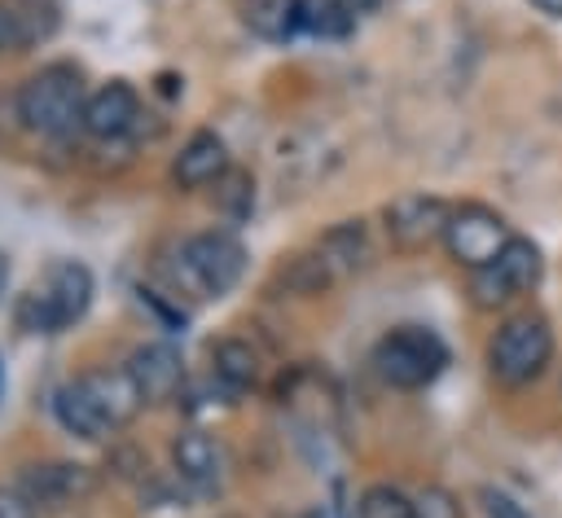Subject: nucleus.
Returning a JSON list of instances; mask_svg holds the SVG:
<instances>
[{
	"mask_svg": "<svg viewBox=\"0 0 562 518\" xmlns=\"http://www.w3.org/2000/svg\"><path fill=\"white\" fill-rule=\"evenodd\" d=\"M83 105H88L83 79L66 61L35 70L18 92V114L26 119V127H35L44 136H66V132L83 127Z\"/></svg>",
	"mask_w": 562,
	"mask_h": 518,
	"instance_id": "nucleus-1",
	"label": "nucleus"
},
{
	"mask_svg": "<svg viewBox=\"0 0 562 518\" xmlns=\"http://www.w3.org/2000/svg\"><path fill=\"white\" fill-rule=\"evenodd\" d=\"M549 360H553V329L540 312H518V316L501 320L487 342V369L505 386L536 382Z\"/></svg>",
	"mask_w": 562,
	"mask_h": 518,
	"instance_id": "nucleus-2",
	"label": "nucleus"
},
{
	"mask_svg": "<svg viewBox=\"0 0 562 518\" xmlns=\"http://www.w3.org/2000/svg\"><path fill=\"white\" fill-rule=\"evenodd\" d=\"M373 364H378V373H382L391 386L417 391V386H426V382H435V378L443 373L448 347H443V338H439L435 329L400 325V329H391V334L378 342Z\"/></svg>",
	"mask_w": 562,
	"mask_h": 518,
	"instance_id": "nucleus-3",
	"label": "nucleus"
},
{
	"mask_svg": "<svg viewBox=\"0 0 562 518\" xmlns=\"http://www.w3.org/2000/svg\"><path fill=\"white\" fill-rule=\"evenodd\" d=\"M509 224L492 211V206H479V202H465V206H452L448 215V228H443V246L448 255L461 263V268H487L501 259V250L509 246Z\"/></svg>",
	"mask_w": 562,
	"mask_h": 518,
	"instance_id": "nucleus-4",
	"label": "nucleus"
},
{
	"mask_svg": "<svg viewBox=\"0 0 562 518\" xmlns=\"http://www.w3.org/2000/svg\"><path fill=\"white\" fill-rule=\"evenodd\" d=\"M246 268V250L233 233H198L180 246V272L202 294H224L237 285Z\"/></svg>",
	"mask_w": 562,
	"mask_h": 518,
	"instance_id": "nucleus-5",
	"label": "nucleus"
},
{
	"mask_svg": "<svg viewBox=\"0 0 562 518\" xmlns=\"http://www.w3.org/2000/svg\"><path fill=\"white\" fill-rule=\"evenodd\" d=\"M448 215H452V206L443 198H435V193H404V198H395L382 211V224H386V237L400 250H422L435 237H443Z\"/></svg>",
	"mask_w": 562,
	"mask_h": 518,
	"instance_id": "nucleus-6",
	"label": "nucleus"
},
{
	"mask_svg": "<svg viewBox=\"0 0 562 518\" xmlns=\"http://www.w3.org/2000/svg\"><path fill=\"white\" fill-rule=\"evenodd\" d=\"M18 487L35 505H66V500L92 492V474H88V465H75V461H35V465L18 470Z\"/></svg>",
	"mask_w": 562,
	"mask_h": 518,
	"instance_id": "nucleus-7",
	"label": "nucleus"
},
{
	"mask_svg": "<svg viewBox=\"0 0 562 518\" xmlns=\"http://www.w3.org/2000/svg\"><path fill=\"white\" fill-rule=\"evenodd\" d=\"M140 119V101L132 92V83L114 79L105 88H97L83 105V132L97 136V140H114V136H127Z\"/></svg>",
	"mask_w": 562,
	"mask_h": 518,
	"instance_id": "nucleus-8",
	"label": "nucleus"
},
{
	"mask_svg": "<svg viewBox=\"0 0 562 518\" xmlns=\"http://www.w3.org/2000/svg\"><path fill=\"white\" fill-rule=\"evenodd\" d=\"M127 373H132V382H136V391H140L145 404L171 399V395L180 391V382H184V364H180V356H176L167 342H145V347H136L132 360H127Z\"/></svg>",
	"mask_w": 562,
	"mask_h": 518,
	"instance_id": "nucleus-9",
	"label": "nucleus"
},
{
	"mask_svg": "<svg viewBox=\"0 0 562 518\" xmlns=\"http://www.w3.org/2000/svg\"><path fill=\"white\" fill-rule=\"evenodd\" d=\"M35 290H40L44 303L53 307L57 325H70V320H79V316L88 312V303H92V272H88L83 263H75V259H61V263H53V268L44 272V281H40Z\"/></svg>",
	"mask_w": 562,
	"mask_h": 518,
	"instance_id": "nucleus-10",
	"label": "nucleus"
},
{
	"mask_svg": "<svg viewBox=\"0 0 562 518\" xmlns=\"http://www.w3.org/2000/svg\"><path fill=\"white\" fill-rule=\"evenodd\" d=\"M224 171H228V145H224L215 132H193V136L184 140V149L176 154V162H171V180H176L180 189L215 184Z\"/></svg>",
	"mask_w": 562,
	"mask_h": 518,
	"instance_id": "nucleus-11",
	"label": "nucleus"
},
{
	"mask_svg": "<svg viewBox=\"0 0 562 518\" xmlns=\"http://www.w3.org/2000/svg\"><path fill=\"white\" fill-rule=\"evenodd\" d=\"M316 255H321V263L329 268L334 281H347L369 263V228L360 219H342L316 241Z\"/></svg>",
	"mask_w": 562,
	"mask_h": 518,
	"instance_id": "nucleus-12",
	"label": "nucleus"
},
{
	"mask_svg": "<svg viewBox=\"0 0 562 518\" xmlns=\"http://www.w3.org/2000/svg\"><path fill=\"white\" fill-rule=\"evenodd\" d=\"M79 382L88 386V395L97 399V408L110 417V426L132 421V417H136V408L145 404L127 369H92V373H83Z\"/></svg>",
	"mask_w": 562,
	"mask_h": 518,
	"instance_id": "nucleus-13",
	"label": "nucleus"
},
{
	"mask_svg": "<svg viewBox=\"0 0 562 518\" xmlns=\"http://www.w3.org/2000/svg\"><path fill=\"white\" fill-rule=\"evenodd\" d=\"M53 408H57V421L70 430V435H79V439H105L114 426H110V417L97 408V399L88 395V386L83 382H70V386H61L57 391V399H53Z\"/></svg>",
	"mask_w": 562,
	"mask_h": 518,
	"instance_id": "nucleus-14",
	"label": "nucleus"
},
{
	"mask_svg": "<svg viewBox=\"0 0 562 518\" xmlns=\"http://www.w3.org/2000/svg\"><path fill=\"white\" fill-rule=\"evenodd\" d=\"M211 373H215V382H220L228 395H241L246 386L259 382V356H255L250 342L224 338V342H215V351H211Z\"/></svg>",
	"mask_w": 562,
	"mask_h": 518,
	"instance_id": "nucleus-15",
	"label": "nucleus"
},
{
	"mask_svg": "<svg viewBox=\"0 0 562 518\" xmlns=\"http://www.w3.org/2000/svg\"><path fill=\"white\" fill-rule=\"evenodd\" d=\"M171 461H176V474L189 478V483H198V487H211L220 478V448L202 430H184L171 443Z\"/></svg>",
	"mask_w": 562,
	"mask_h": 518,
	"instance_id": "nucleus-16",
	"label": "nucleus"
},
{
	"mask_svg": "<svg viewBox=\"0 0 562 518\" xmlns=\"http://www.w3.org/2000/svg\"><path fill=\"white\" fill-rule=\"evenodd\" d=\"M496 268L509 277L514 294L536 290V285H540V277H544V259H540V246H536L531 237H509V246L501 250Z\"/></svg>",
	"mask_w": 562,
	"mask_h": 518,
	"instance_id": "nucleus-17",
	"label": "nucleus"
},
{
	"mask_svg": "<svg viewBox=\"0 0 562 518\" xmlns=\"http://www.w3.org/2000/svg\"><path fill=\"white\" fill-rule=\"evenodd\" d=\"M246 26L259 40H290L299 31V0H250Z\"/></svg>",
	"mask_w": 562,
	"mask_h": 518,
	"instance_id": "nucleus-18",
	"label": "nucleus"
},
{
	"mask_svg": "<svg viewBox=\"0 0 562 518\" xmlns=\"http://www.w3.org/2000/svg\"><path fill=\"white\" fill-rule=\"evenodd\" d=\"M351 22H356V13H347L342 0H299V31H307V35L338 40L351 31Z\"/></svg>",
	"mask_w": 562,
	"mask_h": 518,
	"instance_id": "nucleus-19",
	"label": "nucleus"
},
{
	"mask_svg": "<svg viewBox=\"0 0 562 518\" xmlns=\"http://www.w3.org/2000/svg\"><path fill=\"white\" fill-rule=\"evenodd\" d=\"M281 285H285L290 294H325V290L334 285V277H329V268L321 263V255L307 250V255H294V259L281 268Z\"/></svg>",
	"mask_w": 562,
	"mask_h": 518,
	"instance_id": "nucleus-20",
	"label": "nucleus"
},
{
	"mask_svg": "<svg viewBox=\"0 0 562 518\" xmlns=\"http://www.w3.org/2000/svg\"><path fill=\"white\" fill-rule=\"evenodd\" d=\"M215 184H220V189H215L220 211H224L228 219H246V215L255 211V176H250V171L228 167V171H224Z\"/></svg>",
	"mask_w": 562,
	"mask_h": 518,
	"instance_id": "nucleus-21",
	"label": "nucleus"
},
{
	"mask_svg": "<svg viewBox=\"0 0 562 518\" xmlns=\"http://www.w3.org/2000/svg\"><path fill=\"white\" fill-rule=\"evenodd\" d=\"M356 514L360 518H413V500L391 483H373V487L360 492Z\"/></svg>",
	"mask_w": 562,
	"mask_h": 518,
	"instance_id": "nucleus-22",
	"label": "nucleus"
},
{
	"mask_svg": "<svg viewBox=\"0 0 562 518\" xmlns=\"http://www.w3.org/2000/svg\"><path fill=\"white\" fill-rule=\"evenodd\" d=\"M470 294H474V303H479V307H505L509 299H518V294H514V285H509V277H505L496 263H487V268H474V272H470Z\"/></svg>",
	"mask_w": 562,
	"mask_h": 518,
	"instance_id": "nucleus-23",
	"label": "nucleus"
},
{
	"mask_svg": "<svg viewBox=\"0 0 562 518\" xmlns=\"http://www.w3.org/2000/svg\"><path fill=\"white\" fill-rule=\"evenodd\" d=\"M53 26H57V13H53V4H48V0H26V4L18 9V35H22V44L48 40V35H53Z\"/></svg>",
	"mask_w": 562,
	"mask_h": 518,
	"instance_id": "nucleus-24",
	"label": "nucleus"
},
{
	"mask_svg": "<svg viewBox=\"0 0 562 518\" xmlns=\"http://www.w3.org/2000/svg\"><path fill=\"white\" fill-rule=\"evenodd\" d=\"M413 518H461V505H457V496L448 487L430 483V487H422L413 496Z\"/></svg>",
	"mask_w": 562,
	"mask_h": 518,
	"instance_id": "nucleus-25",
	"label": "nucleus"
},
{
	"mask_svg": "<svg viewBox=\"0 0 562 518\" xmlns=\"http://www.w3.org/2000/svg\"><path fill=\"white\" fill-rule=\"evenodd\" d=\"M483 514H487V518H531L514 496H505V492H496V487H483Z\"/></svg>",
	"mask_w": 562,
	"mask_h": 518,
	"instance_id": "nucleus-26",
	"label": "nucleus"
},
{
	"mask_svg": "<svg viewBox=\"0 0 562 518\" xmlns=\"http://www.w3.org/2000/svg\"><path fill=\"white\" fill-rule=\"evenodd\" d=\"M0 518H35V500L13 483V487H0Z\"/></svg>",
	"mask_w": 562,
	"mask_h": 518,
	"instance_id": "nucleus-27",
	"label": "nucleus"
},
{
	"mask_svg": "<svg viewBox=\"0 0 562 518\" xmlns=\"http://www.w3.org/2000/svg\"><path fill=\"white\" fill-rule=\"evenodd\" d=\"M18 44H22V35H18V9L0 0V53L4 48H18Z\"/></svg>",
	"mask_w": 562,
	"mask_h": 518,
	"instance_id": "nucleus-28",
	"label": "nucleus"
},
{
	"mask_svg": "<svg viewBox=\"0 0 562 518\" xmlns=\"http://www.w3.org/2000/svg\"><path fill=\"white\" fill-rule=\"evenodd\" d=\"M378 4H382V0H342V9H347V13H373Z\"/></svg>",
	"mask_w": 562,
	"mask_h": 518,
	"instance_id": "nucleus-29",
	"label": "nucleus"
},
{
	"mask_svg": "<svg viewBox=\"0 0 562 518\" xmlns=\"http://www.w3.org/2000/svg\"><path fill=\"white\" fill-rule=\"evenodd\" d=\"M540 13H549V18H562V0H531Z\"/></svg>",
	"mask_w": 562,
	"mask_h": 518,
	"instance_id": "nucleus-30",
	"label": "nucleus"
},
{
	"mask_svg": "<svg viewBox=\"0 0 562 518\" xmlns=\"http://www.w3.org/2000/svg\"><path fill=\"white\" fill-rule=\"evenodd\" d=\"M303 518H325V514H321V509H312V514H303Z\"/></svg>",
	"mask_w": 562,
	"mask_h": 518,
	"instance_id": "nucleus-31",
	"label": "nucleus"
}]
</instances>
